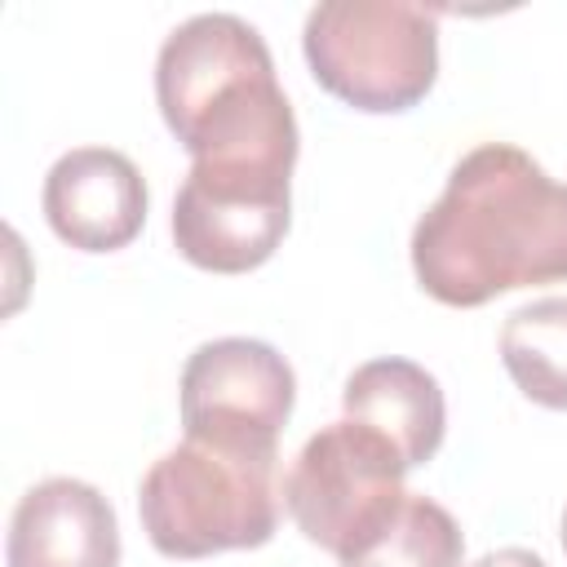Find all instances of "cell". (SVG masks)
Wrapping results in <instances>:
<instances>
[{
	"instance_id": "6da1fadb",
	"label": "cell",
	"mask_w": 567,
	"mask_h": 567,
	"mask_svg": "<svg viewBox=\"0 0 567 567\" xmlns=\"http://www.w3.org/2000/svg\"><path fill=\"white\" fill-rule=\"evenodd\" d=\"M412 275L461 310L567 279V186L509 142L474 146L412 230Z\"/></svg>"
},
{
	"instance_id": "7a4b0ae2",
	"label": "cell",
	"mask_w": 567,
	"mask_h": 567,
	"mask_svg": "<svg viewBox=\"0 0 567 567\" xmlns=\"http://www.w3.org/2000/svg\"><path fill=\"white\" fill-rule=\"evenodd\" d=\"M155 102L190 164L292 177L297 115L252 22L195 13L168 31L155 58Z\"/></svg>"
},
{
	"instance_id": "3957f363",
	"label": "cell",
	"mask_w": 567,
	"mask_h": 567,
	"mask_svg": "<svg viewBox=\"0 0 567 567\" xmlns=\"http://www.w3.org/2000/svg\"><path fill=\"white\" fill-rule=\"evenodd\" d=\"M279 452L182 439L146 470L137 514L164 558H208L266 545L279 523Z\"/></svg>"
},
{
	"instance_id": "277c9868",
	"label": "cell",
	"mask_w": 567,
	"mask_h": 567,
	"mask_svg": "<svg viewBox=\"0 0 567 567\" xmlns=\"http://www.w3.org/2000/svg\"><path fill=\"white\" fill-rule=\"evenodd\" d=\"M310 75L354 111L399 115L439 75L434 13L408 0H323L301 31Z\"/></svg>"
},
{
	"instance_id": "5b68a950",
	"label": "cell",
	"mask_w": 567,
	"mask_h": 567,
	"mask_svg": "<svg viewBox=\"0 0 567 567\" xmlns=\"http://www.w3.org/2000/svg\"><path fill=\"white\" fill-rule=\"evenodd\" d=\"M403 474L408 465L390 439L346 416L306 439L284 474V505L310 545L346 563L368 549L408 501Z\"/></svg>"
},
{
	"instance_id": "8992f818",
	"label": "cell",
	"mask_w": 567,
	"mask_h": 567,
	"mask_svg": "<svg viewBox=\"0 0 567 567\" xmlns=\"http://www.w3.org/2000/svg\"><path fill=\"white\" fill-rule=\"evenodd\" d=\"M297 403L288 359L252 337L204 341L182 368V425L186 439L279 452V430Z\"/></svg>"
},
{
	"instance_id": "52a82bcc",
	"label": "cell",
	"mask_w": 567,
	"mask_h": 567,
	"mask_svg": "<svg viewBox=\"0 0 567 567\" xmlns=\"http://www.w3.org/2000/svg\"><path fill=\"white\" fill-rule=\"evenodd\" d=\"M292 221V177L190 168L173 199L177 252L213 275H244L275 257Z\"/></svg>"
},
{
	"instance_id": "ba28073f",
	"label": "cell",
	"mask_w": 567,
	"mask_h": 567,
	"mask_svg": "<svg viewBox=\"0 0 567 567\" xmlns=\"http://www.w3.org/2000/svg\"><path fill=\"white\" fill-rule=\"evenodd\" d=\"M44 217L80 252H115L146 221V182L124 151L75 146L44 177Z\"/></svg>"
},
{
	"instance_id": "9c48e42d",
	"label": "cell",
	"mask_w": 567,
	"mask_h": 567,
	"mask_svg": "<svg viewBox=\"0 0 567 567\" xmlns=\"http://www.w3.org/2000/svg\"><path fill=\"white\" fill-rule=\"evenodd\" d=\"M9 567H120L111 501L84 478L35 483L9 518Z\"/></svg>"
},
{
	"instance_id": "30bf717a",
	"label": "cell",
	"mask_w": 567,
	"mask_h": 567,
	"mask_svg": "<svg viewBox=\"0 0 567 567\" xmlns=\"http://www.w3.org/2000/svg\"><path fill=\"white\" fill-rule=\"evenodd\" d=\"M346 416L390 439L408 470L425 465L447 430V408L439 381L412 359H368L346 377Z\"/></svg>"
},
{
	"instance_id": "8fae6325",
	"label": "cell",
	"mask_w": 567,
	"mask_h": 567,
	"mask_svg": "<svg viewBox=\"0 0 567 567\" xmlns=\"http://www.w3.org/2000/svg\"><path fill=\"white\" fill-rule=\"evenodd\" d=\"M501 363L532 403L567 412V297L518 306L501 328Z\"/></svg>"
},
{
	"instance_id": "7c38bea8",
	"label": "cell",
	"mask_w": 567,
	"mask_h": 567,
	"mask_svg": "<svg viewBox=\"0 0 567 567\" xmlns=\"http://www.w3.org/2000/svg\"><path fill=\"white\" fill-rule=\"evenodd\" d=\"M461 554H465V536L456 518L439 501L408 492L390 527L341 567H461Z\"/></svg>"
},
{
	"instance_id": "4fadbf2b",
	"label": "cell",
	"mask_w": 567,
	"mask_h": 567,
	"mask_svg": "<svg viewBox=\"0 0 567 567\" xmlns=\"http://www.w3.org/2000/svg\"><path fill=\"white\" fill-rule=\"evenodd\" d=\"M474 567H545V558H540V554H532V549L505 545V549H492V554H483Z\"/></svg>"
},
{
	"instance_id": "5bb4252c",
	"label": "cell",
	"mask_w": 567,
	"mask_h": 567,
	"mask_svg": "<svg viewBox=\"0 0 567 567\" xmlns=\"http://www.w3.org/2000/svg\"><path fill=\"white\" fill-rule=\"evenodd\" d=\"M563 549H567V514H563Z\"/></svg>"
}]
</instances>
